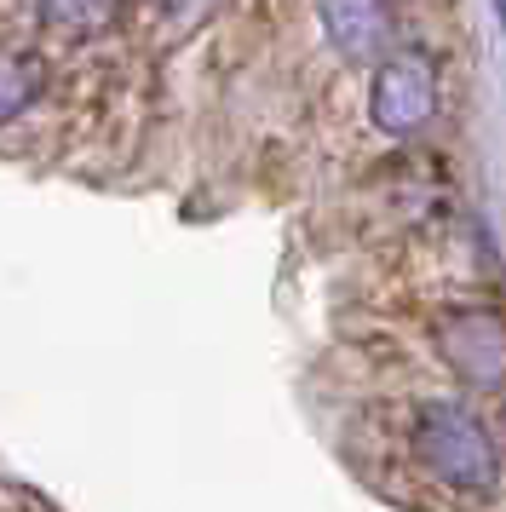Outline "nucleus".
I'll return each mask as SVG.
<instances>
[{
  "label": "nucleus",
  "mask_w": 506,
  "mask_h": 512,
  "mask_svg": "<svg viewBox=\"0 0 506 512\" xmlns=\"http://www.w3.org/2000/svg\"><path fill=\"white\" fill-rule=\"evenodd\" d=\"M317 24L328 47L351 64H380L391 52V6L386 0H322Z\"/></svg>",
  "instance_id": "4"
},
{
  "label": "nucleus",
  "mask_w": 506,
  "mask_h": 512,
  "mask_svg": "<svg viewBox=\"0 0 506 512\" xmlns=\"http://www.w3.org/2000/svg\"><path fill=\"white\" fill-rule=\"evenodd\" d=\"M41 24L52 35H69V41H87L98 29H110L121 18V0H35Z\"/></svg>",
  "instance_id": "5"
},
{
  "label": "nucleus",
  "mask_w": 506,
  "mask_h": 512,
  "mask_svg": "<svg viewBox=\"0 0 506 512\" xmlns=\"http://www.w3.org/2000/svg\"><path fill=\"white\" fill-rule=\"evenodd\" d=\"M437 64L426 52H386L374 75H368V121L391 133V139H409L426 121L437 116Z\"/></svg>",
  "instance_id": "2"
},
{
  "label": "nucleus",
  "mask_w": 506,
  "mask_h": 512,
  "mask_svg": "<svg viewBox=\"0 0 506 512\" xmlns=\"http://www.w3.org/2000/svg\"><path fill=\"white\" fill-rule=\"evenodd\" d=\"M41 81H46V70L35 52H0V127L18 121L41 98Z\"/></svg>",
  "instance_id": "6"
},
{
  "label": "nucleus",
  "mask_w": 506,
  "mask_h": 512,
  "mask_svg": "<svg viewBox=\"0 0 506 512\" xmlns=\"http://www.w3.org/2000/svg\"><path fill=\"white\" fill-rule=\"evenodd\" d=\"M409 449L414 466L449 495H495V484H501V449L478 420V409L460 397H420L414 403Z\"/></svg>",
  "instance_id": "1"
},
{
  "label": "nucleus",
  "mask_w": 506,
  "mask_h": 512,
  "mask_svg": "<svg viewBox=\"0 0 506 512\" xmlns=\"http://www.w3.org/2000/svg\"><path fill=\"white\" fill-rule=\"evenodd\" d=\"M432 340H437V357L449 363V374L466 380L472 392H501L506 386V317L466 305V311L437 317Z\"/></svg>",
  "instance_id": "3"
}]
</instances>
